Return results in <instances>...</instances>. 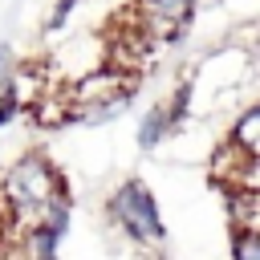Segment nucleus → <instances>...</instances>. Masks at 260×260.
<instances>
[{
  "instance_id": "39448f33",
  "label": "nucleus",
  "mask_w": 260,
  "mask_h": 260,
  "mask_svg": "<svg viewBox=\"0 0 260 260\" xmlns=\"http://www.w3.org/2000/svg\"><path fill=\"white\" fill-rule=\"evenodd\" d=\"M228 223L244 232H260V187L256 183L228 187Z\"/></svg>"
},
{
  "instance_id": "20e7f679",
  "label": "nucleus",
  "mask_w": 260,
  "mask_h": 260,
  "mask_svg": "<svg viewBox=\"0 0 260 260\" xmlns=\"http://www.w3.org/2000/svg\"><path fill=\"white\" fill-rule=\"evenodd\" d=\"M183 126H179V118L171 114V102H154L146 114H142V122H138V150H154V146H162L171 134H179Z\"/></svg>"
},
{
  "instance_id": "f257e3e1",
  "label": "nucleus",
  "mask_w": 260,
  "mask_h": 260,
  "mask_svg": "<svg viewBox=\"0 0 260 260\" xmlns=\"http://www.w3.org/2000/svg\"><path fill=\"white\" fill-rule=\"evenodd\" d=\"M61 199H69V183L53 167V158L41 150L20 154L0 179V211H4L12 232L45 219Z\"/></svg>"
},
{
  "instance_id": "423d86ee",
  "label": "nucleus",
  "mask_w": 260,
  "mask_h": 260,
  "mask_svg": "<svg viewBox=\"0 0 260 260\" xmlns=\"http://www.w3.org/2000/svg\"><path fill=\"white\" fill-rule=\"evenodd\" d=\"M130 102H134V89L110 93V98H102V102H89V106H81V110L73 114V122H85V126H106V122L122 118V114L130 110Z\"/></svg>"
},
{
  "instance_id": "0eeeda50",
  "label": "nucleus",
  "mask_w": 260,
  "mask_h": 260,
  "mask_svg": "<svg viewBox=\"0 0 260 260\" xmlns=\"http://www.w3.org/2000/svg\"><path fill=\"white\" fill-rule=\"evenodd\" d=\"M228 138H232L236 146H244V150L260 162V102H252V106H244V110H240V118L232 122Z\"/></svg>"
},
{
  "instance_id": "9d476101",
  "label": "nucleus",
  "mask_w": 260,
  "mask_h": 260,
  "mask_svg": "<svg viewBox=\"0 0 260 260\" xmlns=\"http://www.w3.org/2000/svg\"><path fill=\"white\" fill-rule=\"evenodd\" d=\"M8 236V219H4V211H0V240Z\"/></svg>"
},
{
  "instance_id": "7ed1b4c3",
  "label": "nucleus",
  "mask_w": 260,
  "mask_h": 260,
  "mask_svg": "<svg viewBox=\"0 0 260 260\" xmlns=\"http://www.w3.org/2000/svg\"><path fill=\"white\" fill-rule=\"evenodd\" d=\"M256 171H260V162H256L244 146H236L232 138L219 142V150H215V158H211V179H215V183H223V187L256 183Z\"/></svg>"
},
{
  "instance_id": "f03ea898",
  "label": "nucleus",
  "mask_w": 260,
  "mask_h": 260,
  "mask_svg": "<svg viewBox=\"0 0 260 260\" xmlns=\"http://www.w3.org/2000/svg\"><path fill=\"white\" fill-rule=\"evenodd\" d=\"M106 219H110V228H114L122 240H130L134 248L154 252V248L167 244V223H162L158 199H154V191H150L138 175L122 179V183L106 195Z\"/></svg>"
},
{
  "instance_id": "1a4fd4ad",
  "label": "nucleus",
  "mask_w": 260,
  "mask_h": 260,
  "mask_svg": "<svg viewBox=\"0 0 260 260\" xmlns=\"http://www.w3.org/2000/svg\"><path fill=\"white\" fill-rule=\"evenodd\" d=\"M73 8H77V0H57V4H53V12H49V20H45V32H61V28H65V20L73 16Z\"/></svg>"
},
{
  "instance_id": "6e6552de",
  "label": "nucleus",
  "mask_w": 260,
  "mask_h": 260,
  "mask_svg": "<svg viewBox=\"0 0 260 260\" xmlns=\"http://www.w3.org/2000/svg\"><path fill=\"white\" fill-rule=\"evenodd\" d=\"M228 260H260V232L232 228V240H228Z\"/></svg>"
}]
</instances>
